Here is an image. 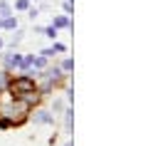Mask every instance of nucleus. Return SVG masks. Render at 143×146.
<instances>
[{"mask_svg": "<svg viewBox=\"0 0 143 146\" xmlns=\"http://www.w3.org/2000/svg\"><path fill=\"white\" fill-rule=\"evenodd\" d=\"M10 92H13V99H20L22 94H30V92H37V84H35V77L30 74H20L10 82Z\"/></svg>", "mask_w": 143, "mask_h": 146, "instance_id": "f257e3e1", "label": "nucleus"}, {"mask_svg": "<svg viewBox=\"0 0 143 146\" xmlns=\"http://www.w3.org/2000/svg\"><path fill=\"white\" fill-rule=\"evenodd\" d=\"M20 62H22V54H17V52H8L5 57H3V64H5V72H10V69L20 67Z\"/></svg>", "mask_w": 143, "mask_h": 146, "instance_id": "f03ea898", "label": "nucleus"}, {"mask_svg": "<svg viewBox=\"0 0 143 146\" xmlns=\"http://www.w3.org/2000/svg\"><path fill=\"white\" fill-rule=\"evenodd\" d=\"M37 77H42V79H47V82H59L64 74H62V67H45V74H37Z\"/></svg>", "mask_w": 143, "mask_h": 146, "instance_id": "7ed1b4c3", "label": "nucleus"}, {"mask_svg": "<svg viewBox=\"0 0 143 146\" xmlns=\"http://www.w3.org/2000/svg\"><path fill=\"white\" fill-rule=\"evenodd\" d=\"M32 119H35V124H54V114L47 111V109H37L32 114Z\"/></svg>", "mask_w": 143, "mask_h": 146, "instance_id": "20e7f679", "label": "nucleus"}, {"mask_svg": "<svg viewBox=\"0 0 143 146\" xmlns=\"http://www.w3.org/2000/svg\"><path fill=\"white\" fill-rule=\"evenodd\" d=\"M54 27H57V30H67V27H69V25H72V23H69V15H57V17H54Z\"/></svg>", "mask_w": 143, "mask_h": 146, "instance_id": "39448f33", "label": "nucleus"}, {"mask_svg": "<svg viewBox=\"0 0 143 146\" xmlns=\"http://www.w3.org/2000/svg\"><path fill=\"white\" fill-rule=\"evenodd\" d=\"M15 27H17V17L15 15L3 17V30H15Z\"/></svg>", "mask_w": 143, "mask_h": 146, "instance_id": "423d86ee", "label": "nucleus"}, {"mask_svg": "<svg viewBox=\"0 0 143 146\" xmlns=\"http://www.w3.org/2000/svg\"><path fill=\"white\" fill-rule=\"evenodd\" d=\"M32 67L35 69H45L47 67V57H42V54H40V57H32Z\"/></svg>", "mask_w": 143, "mask_h": 146, "instance_id": "0eeeda50", "label": "nucleus"}, {"mask_svg": "<svg viewBox=\"0 0 143 146\" xmlns=\"http://www.w3.org/2000/svg\"><path fill=\"white\" fill-rule=\"evenodd\" d=\"M8 15H13V8H10L5 0H0V17H8Z\"/></svg>", "mask_w": 143, "mask_h": 146, "instance_id": "6e6552de", "label": "nucleus"}, {"mask_svg": "<svg viewBox=\"0 0 143 146\" xmlns=\"http://www.w3.org/2000/svg\"><path fill=\"white\" fill-rule=\"evenodd\" d=\"M52 111H54V114L64 111V102H62V99H54V102H52Z\"/></svg>", "mask_w": 143, "mask_h": 146, "instance_id": "1a4fd4ad", "label": "nucleus"}, {"mask_svg": "<svg viewBox=\"0 0 143 146\" xmlns=\"http://www.w3.org/2000/svg\"><path fill=\"white\" fill-rule=\"evenodd\" d=\"M42 32H45V37H49V40H54V37H57V27H54V25H49V27H45Z\"/></svg>", "mask_w": 143, "mask_h": 146, "instance_id": "9d476101", "label": "nucleus"}, {"mask_svg": "<svg viewBox=\"0 0 143 146\" xmlns=\"http://www.w3.org/2000/svg\"><path fill=\"white\" fill-rule=\"evenodd\" d=\"M13 119H10V116H0V129H8V126H13Z\"/></svg>", "mask_w": 143, "mask_h": 146, "instance_id": "9b49d317", "label": "nucleus"}, {"mask_svg": "<svg viewBox=\"0 0 143 146\" xmlns=\"http://www.w3.org/2000/svg\"><path fill=\"white\" fill-rule=\"evenodd\" d=\"M30 8V0H15V10H27Z\"/></svg>", "mask_w": 143, "mask_h": 146, "instance_id": "f8f14e48", "label": "nucleus"}, {"mask_svg": "<svg viewBox=\"0 0 143 146\" xmlns=\"http://www.w3.org/2000/svg\"><path fill=\"white\" fill-rule=\"evenodd\" d=\"M20 40H22V30H17V27H15V35H13V40H10V45L15 47L17 42H20Z\"/></svg>", "mask_w": 143, "mask_h": 146, "instance_id": "ddd939ff", "label": "nucleus"}, {"mask_svg": "<svg viewBox=\"0 0 143 146\" xmlns=\"http://www.w3.org/2000/svg\"><path fill=\"white\" fill-rule=\"evenodd\" d=\"M72 67H74V62H72V60H64V62H62V72H72Z\"/></svg>", "mask_w": 143, "mask_h": 146, "instance_id": "4468645a", "label": "nucleus"}, {"mask_svg": "<svg viewBox=\"0 0 143 146\" xmlns=\"http://www.w3.org/2000/svg\"><path fill=\"white\" fill-rule=\"evenodd\" d=\"M25 13H27V15H30L32 20H37V15H40V8H27Z\"/></svg>", "mask_w": 143, "mask_h": 146, "instance_id": "2eb2a0df", "label": "nucleus"}, {"mask_svg": "<svg viewBox=\"0 0 143 146\" xmlns=\"http://www.w3.org/2000/svg\"><path fill=\"white\" fill-rule=\"evenodd\" d=\"M52 50H54V52H67V47H64V45H62V42H54V45H52Z\"/></svg>", "mask_w": 143, "mask_h": 146, "instance_id": "dca6fc26", "label": "nucleus"}, {"mask_svg": "<svg viewBox=\"0 0 143 146\" xmlns=\"http://www.w3.org/2000/svg\"><path fill=\"white\" fill-rule=\"evenodd\" d=\"M5 77H8V72H0V94L5 92Z\"/></svg>", "mask_w": 143, "mask_h": 146, "instance_id": "f3484780", "label": "nucleus"}, {"mask_svg": "<svg viewBox=\"0 0 143 146\" xmlns=\"http://www.w3.org/2000/svg\"><path fill=\"white\" fill-rule=\"evenodd\" d=\"M40 54H42V57H47V60H49V57H54V50H52V47H47V50H42V52H40Z\"/></svg>", "mask_w": 143, "mask_h": 146, "instance_id": "a211bd4d", "label": "nucleus"}, {"mask_svg": "<svg viewBox=\"0 0 143 146\" xmlns=\"http://www.w3.org/2000/svg\"><path fill=\"white\" fill-rule=\"evenodd\" d=\"M0 30H3V17H0Z\"/></svg>", "mask_w": 143, "mask_h": 146, "instance_id": "6ab92c4d", "label": "nucleus"}, {"mask_svg": "<svg viewBox=\"0 0 143 146\" xmlns=\"http://www.w3.org/2000/svg\"><path fill=\"white\" fill-rule=\"evenodd\" d=\"M3 45H5V42H3V37H0V47H3Z\"/></svg>", "mask_w": 143, "mask_h": 146, "instance_id": "aec40b11", "label": "nucleus"}, {"mask_svg": "<svg viewBox=\"0 0 143 146\" xmlns=\"http://www.w3.org/2000/svg\"><path fill=\"white\" fill-rule=\"evenodd\" d=\"M35 3H42V0H35Z\"/></svg>", "mask_w": 143, "mask_h": 146, "instance_id": "412c9836", "label": "nucleus"}, {"mask_svg": "<svg viewBox=\"0 0 143 146\" xmlns=\"http://www.w3.org/2000/svg\"><path fill=\"white\" fill-rule=\"evenodd\" d=\"M64 146H72V144H64Z\"/></svg>", "mask_w": 143, "mask_h": 146, "instance_id": "4be33fe9", "label": "nucleus"}]
</instances>
